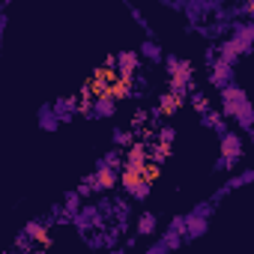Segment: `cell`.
<instances>
[{"label": "cell", "mask_w": 254, "mask_h": 254, "mask_svg": "<svg viewBox=\"0 0 254 254\" xmlns=\"http://www.w3.org/2000/svg\"><path fill=\"white\" fill-rule=\"evenodd\" d=\"M218 102H221L218 114H221L227 123H236L239 135H254V105H251L248 93H245L239 84L221 90V93H218Z\"/></svg>", "instance_id": "1"}, {"label": "cell", "mask_w": 254, "mask_h": 254, "mask_svg": "<svg viewBox=\"0 0 254 254\" xmlns=\"http://www.w3.org/2000/svg\"><path fill=\"white\" fill-rule=\"evenodd\" d=\"M215 209H218V206H215L212 200H197V203L183 215V245H189V242H194V239H200V236L209 233V221H212Z\"/></svg>", "instance_id": "2"}, {"label": "cell", "mask_w": 254, "mask_h": 254, "mask_svg": "<svg viewBox=\"0 0 254 254\" xmlns=\"http://www.w3.org/2000/svg\"><path fill=\"white\" fill-rule=\"evenodd\" d=\"M224 45L236 54V57H248L254 51V21H233L230 33L224 36Z\"/></svg>", "instance_id": "3"}, {"label": "cell", "mask_w": 254, "mask_h": 254, "mask_svg": "<svg viewBox=\"0 0 254 254\" xmlns=\"http://www.w3.org/2000/svg\"><path fill=\"white\" fill-rule=\"evenodd\" d=\"M72 227H75V230H78V236L84 239V236H90V233H96V230L108 227V224H105V218H102L99 206L84 200V206H81V209L72 215Z\"/></svg>", "instance_id": "4"}, {"label": "cell", "mask_w": 254, "mask_h": 254, "mask_svg": "<svg viewBox=\"0 0 254 254\" xmlns=\"http://www.w3.org/2000/svg\"><path fill=\"white\" fill-rule=\"evenodd\" d=\"M111 72H114V78H120V81H135V75L141 72V57H138V51L123 48V51L111 54Z\"/></svg>", "instance_id": "5"}, {"label": "cell", "mask_w": 254, "mask_h": 254, "mask_svg": "<svg viewBox=\"0 0 254 254\" xmlns=\"http://www.w3.org/2000/svg\"><path fill=\"white\" fill-rule=\"evenodd\" d=\"M120 186H123V197L132 200V203H144L153 194V183L144 177H129V174H120Z\"/></svg>", "instance_id": "6"}, {"label": "cell", "mask_w": 254, "mask_h": 254, "mask_svg": "<svg viewBox=\"0 0 254 254\" xmlns=\"http://www.w3.org/2000/svg\"><path fill=\"white\" fill-rule=\"evenodd\" d=\"M251 180H254V168H242V171L230 174V180H227V183H221V186H218V189L212 191V197H209V200H212V203L218 206V203H221V200H224V197H227L230 191H236V189L248 186Z\"/></svg>", "instance_id": "7"}, {"label": "cell", "mask_w": 254, "mask_h": 254, "mask_svg": "<svg viewBox=\"0 0 254 254\" xmlns=\"http://www.w3.org/2000/svg\"><path fill=\"white\" fill-rule=\"evenodd\" d=\"M242 153H245V138L233 129H227L221 138H218V156H227L233 162H242Z\"/></svg>", "instance_id": "8"}, {"label": "cell", "mask_w": 254, "mask_h": 254, "mask_svg": "<svg viewBox=\"0 0 254 254\" xmlns=\"http://www.w3.org/2000/svg\"><path fill=\"white\" fill-rule=\"evenodd\" d=\"M209 75H206V81H209V87L212 90H227V87H233L236 84V69H230V66H224V63H215L212 69H206Z\"/></svg>", "instance_id": "9"}, {"label": "cell", "mask_w": 254, "mask_h": 254, "mask_svg": "<svg viewBox=\"0 0 254 254\" xmlns=\"http://www.w3.org/2000/svg\"><path fill=\"white\" fill-rule=\"evenodd\" d=\"M114 114H117V102L111 99V93H105V96H96L90 102V108H87L84 117H90V120H111Z\"/></svg>", "instance_id": "10"}, {"label": "cell", "mask_w": 254, "mask_h": 254, "mask_svg": "<svg viewBox=\"0 0 254 254\" xmlns=\"http://www.w3.org/2000/svg\"><path fill=\"white\" fill-rule=\"evenodd\" d=\"M51 111H54V117H57L60 126L63 123H72L78 117V96H60V99H54L51 102Z\"/></svg>", "instance_id": "11"}, {"label": "cell", "mask_w": 254, "mask_h": 254, "mask_svg": "<svg viewBox=\"0 0 254 254\" xmlns=\"http://www.w3.org/2000/svg\"><path fill=\"white\" fill-rule=\"evenodd\" d=\"M197 120H200V126H203V129H209L215 138H221V135L230 129V123H227V120H224V117H221V114H218L212 105H209L206 111H200V114H197Z\"/></svg>", "instance_id": "12"}, {"label": "cell", "mask_w": 254, "mask_h": 254, "mask_svg": "<svg viewBox=\"0 0 254 254\" xmlns=\"http://www.w3.org/2000/svg\"><path fill=\"white\" fill-rule=\"evenodd\" d=\"M48 230H51V227H48V221H45V218H30V221L21 227V233H27V236H30L36 245H42V248H48V245H51Z\"/></svg>", "instance_id": "13"}, {"label": "cell", "mask_w": 254, "mask_h": 254, "mask_svg": "<svg viewBox=\"0 0 254 254\" xmlns=\"http://www.w3.org/2000/svg\"><path fill=\"white\" fill-rule=\"evenodd\" d=\"M171 251H177V248H183V215H174L171 221H168V227L162 230V236H159Z\"/></svg>", "instance_id": "14"}, {"label": "cell", "mask_w": 254, "mask_h": 254, "mask_svg": "<svg viewBox=\"0 0 254 254\" xmlns=\"http://www.w3.org/2000/svg\"><path fill=\"white\" fill-rule=\"evenodd\" d=\"M120 168H123V153L120 150H108V153H102L96 162H93V171H111V174H120Z\"/></svg>", "instance_id": "15"}, {"label": "cell", "mask_w": 254, "mask_h": 254, "mask_svg": "<svg viewBox=\"0 0 254 254\" xmlns=\"http://www.w3.org/2000/svg\"><path fill=\"white\" fill-rule=\"evenodd\" d=\"M156 230H159V212H141L138 224H135V236L150 239V236H156Z\"/></svg>", "instance_id": "16"}, {"label": "cell", "mask_w": 254, "mask_h": 254, "mask_svg": "<svg viewBox=\"0 0 254 254\" xmlns=\"http://www.w3.org/2000/svg\"><path fill=\"white\" fill-rule=\"evenodd\" d=\"M135 51H138V57H141V60H150V63H156V66H159V63H162V57H165V48H162V42H159V39H144Z\"/></svg>", "instance_id": "17"}, {"label": "cell", "mask_w": 254, "mask_h": 254, "mask_svg": "<svg viewBox=\"0 0 254 254\" xmlns=\"http://www.w3.org/2000/svg\"><path fill=\"white\" fill-rule=\"evenodd\" d=\"M132 144H138V138H135L132 129H126V126H117V129H111V147H114V150L126 153Z\"/></svg>", "instance_id": "18"}, {"label": "cell", "mask_w": 254, "mask_h": 254, "mask_svg": "<svg viewBox=\"0 0 254 254\" xmlns=\"http://www.w3.org/2000/svg\"><path fill=\"white\" fill-rule=\"evenodd\" d=\"M36 126H39V132H48V135L60 129V123H57L51 105H39V111H36Z\"/></svg>", "instance_id": "19"}, {"label": "cell", "mask_w": 254, "mask_h": 254, "mask_svg": "<svg viewBox=\"0 0 254 254\" xmlns=\"http://www.w3.org/2000/svg\"><path fill=\"white\" fill-rule=\"evenodd\" d=\"M153 141H156L159 147H171V150H174V144H177V126H171V123L159 126V129L153 132Z\"/></svg>", "instance_id": "20"}, {"label": "cell", "mask_w": 254, "mask_h": 254, "mask_svg": "<svg viewBox=\"0 0 254 254\" xmlns=\"http://www.w3.org/2000/svg\"><path fill=\"white\" fill-rule=\"evenodd\" d=\"M42 218L48 221V227H54V224H72V215L63 209V203H54V206H51Z\"/></svg>", "instance_id": "21"}, {"label": "cell", "mask_w": 254, "mask_h": 254, "mask_svg": "<svg viewBox=\"0 0 254 254\" xmlns=\"http://www.w3.org/2000/svg\"><path fill=\"white\" fill-rule=\"evenodd\" d=\"M126 9H129L132 21H135V24H138V27H141L144 33H147V39H156V36H153V24H150V18H147V15H144V12H141V9H138L135 3H126Z\"/></svg>", "instance_id": "22"}, {"label": "cell", "mask_w": 254, "mask_h": 254, "mask_svg": "<svg viewBox=\"0 0 254 254\" xmlns=\"http://www.w3.org/2000/svg\"><path fill=\"white\" fill-rule=\"evenodd\" d=\"M156 108H159V111H162L165 117H174V114H177V111H180L183 105H180V102H177V99H174L171 93H159V102H156Z\"/></svg>", "instance_id": "23"}, {"label": "cell", "mask_w": 254, "mask_h": 254, "mask_svg": "<svg viewBox=\"0 0 254 254\" xmlns=\"http://www.w3.org/2000/svg\"><path fill=\"white\" fill-rule=\"evenodd\" d=\"M60 203H63V209H66L69 215H75V212L84 206V197H81V194L72 189V191H66V194H63V200H60Z\"/></svg>", "instance_id": "24"}, {"label": "cell", "mask_w": 254, "mask_h": 254, "mask_svg": "<svg viewBox=\"0 0 254 254\" xmlns=\"http://www.w3.org/2000/svg\"><path fill=\"white\" fill-rule=\"evenodd\" d=\"M186 102H191V108H194V111H197V114H200V111H206V108H209V99H206V96H203V90H191V93H189V99H186Z\"/></svg>", "instance_id": "25"}, {"label": "cell", "mask_w": 254, "mask_h": 254, "mask_svg": "<svg viewBox=\"0 0 254 254\" xmlns=\"http://www.w3.org/2000/svg\"><path fill=\"white\" fill-rule=\"evenodd\" d=\"M165 120H168V117H165V114H162L156 105H153V108H147V126H150L153 132L159 129V126H165Z\"/></svg>", "instance_id": "26"}, {"label": "cell", "mask_w": 254, "mask_h": 254, "mask_svg": "<svg viewBox=\"0 0 254 254\" xmlns=\"http://www.w3.org/2000/svg\"><path fill=\"white\" fill-rule=\"evenodd\" d=\"M144 126H147V108H138V111L132 114V126H129V129L138 132V129H144Z\"/></svg>", "instance_id": "27"}, {"label": "cell", "mask_w": 254, "mask_h": 254, "mask_svg": "<svg viewBox=\"0 0 254 254\" xmlns=\"http://www.w3.org/2000/svg\"><path fill=\"white\" fill-rule=\"evenodd\" d=\"M215 63H218V54H215V42H209V45L203 48V66H206V69H212Z\"/></svg>", "instance_id": "28"}, {"label": "cell", "mask_w": 254, "mask_h": 254, "mask_svg": "<svg viewBox=\"0 0 254 254\" xmlns=\"http://www.w3.org/2000/svg\"><path fill=\"white\" fill-rule=\"evenodd\" d=\"M144 254H171V248H168L162 239H153V242L144 248Z\"/></svg>", "instance_id": "29"}]
</instances>
